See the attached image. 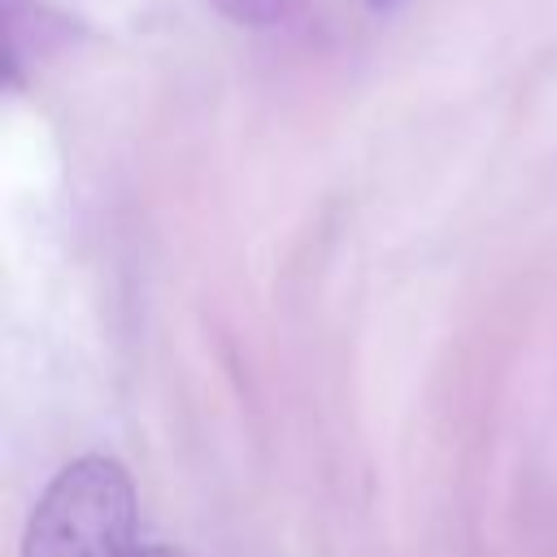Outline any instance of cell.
Here are the masks:
<instances>
[{
    "label": "cell",
    "mask_w": 557,
    "mask_h": 557,
    "mask_svg": "<svg viewBox=\"0 0 557 557\" xmlns=\"http://www.w3.org/2000/svg\"><path fill=\"white\" fill-rule=\"evenodd\" d=\"M22 557H187L170 544H148L131 474L87 453L57 470L26 522Z\"/></svg>",
    "instance_id": "1"
},
{
    "label": "cell",
    "mask_w": 557,
    "mask_h": 557,
    "mask_svg": "<svg viewBox=\"0 0 557 557\" xmlns=\"http://www.w3.org/2000/svg\"><path fill=\"white\" fill-rule=\"evenodd\" d=\"M370 4H374V9H392L396 0H370Z\"/></svg>",
    "instance_id": "2"
}]
</instances>
